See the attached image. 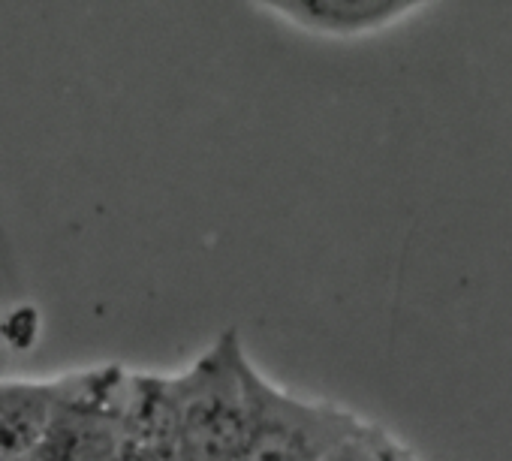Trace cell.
Listing matches in <instances>:
<instances>
[{
    "instance_id": "obj_3",
    "label": "cell",
    "mask_w": 512,
    "mask_h": 461,
    "mask_svg": "<svg viewBox=\"0 0 512 461\" xmlns=\"http://www.w3.org/2000/svg\"><path fill=\"white\" fill-rule=\"evenodd\" d=\"M124 368H91L55 380L46 431L31 458H121Z\"/></svg>"
},
{
    "instance_id": "obj_4",
    "label": "cell",
    "mask_w": 512,
    "mask_h": 461,
    "mask_svg": "<svg viewBox=\"0 0 512 461\" xmlns=\"http://www.w3.org/2000/svg\"><path fill=\"white\" fill-rule=\"evenodd\" d=\"M121 458H178V416L166 374L124 377Z\"/></svg>"
},
{
    "instance_id": "obj_6",
    "label": "cell",
    "mask_w": 512,
    "mask_h": 461,
    "mask_svg": "<svg viewBox=\"0 0 512 461\" xmlns=\"http://www.w3.org/2000/svg\"><path fill=\"white\" fill-rule=\"evenodd\" d=\"M55 401V380H0V458H31Z\"/></svg>"
},
{
    "instance_id": "obj_5",
    "label": "cell",
    "mask_w": 512,
    "mask_h": 461,
    "mask_svg": "<svg viewBox=\"0 0 512 461\" xmlns=\"http://www.w3.org/2000/svg\"><path fill=\"white\" fill-rule=\"evenodd\" d=\"M266 13L323 37H365L434 0H253Z\"/></svg>"
},
{
    "instance_id": "obj_2",
    "label": "cell",
    "mask_w": 512,
    "mask_h": 461,
    "mask_svg": "<svg viewBox=\"0 0 512 461\" xmlns=\"http://www.w3.org/2000/svg\"><path fill=\"white\" fill-rule=\"evenodd\" d=\"M244 365V344L235 329H226L187 371L169 377L178 416V458H244L250 431Z\"/></svg>"
},
{
    "instance_id": "obj_1",
    "label": "cell",
    "mask_w": 512,
    "mask_h": 461,
    "mask_svg": "<svg viewBox=\"0 0 512 461\" xmlns=\"http://www.w3.org/2000/svg\"><path fill=\"white\" fill-rule=\"evenodd\" d=\"M250 431L247 461H401L419 458L383 425L332 401L299 398L244 365Z\"/></svg>"
}]
</instances>
